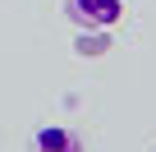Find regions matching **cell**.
I'll list each match as a JSON object with an SVG mask.
<instances>
[{"label": "cell", "instance_id": "1", "mask_svg": "<svg viewBox=\"0 0 156 152\" xmlns=\"http://www.w3.org/2000/svg\"><path fill=\"white\" fill-rule=\"evenodd\" d=\"M64 14L78 32H110L124 19V0H64Z\"/></svg>", "mask_w": 156, "mask_h": 152}, {"label": "cell", "instance_id": "2", "mask_svg": "<svg viewBox=\"0 0 156 152\" xmlns=\"http://www.w3.org/2000/svg\"><path fill=\"white\" fill-rule=\"evenodd\" d=\"M32 152H83V134L69 124H41L32 134Z\"/></svg>", "mask_w": 156, "mask_h": 152}, {"label": "cell", "instance_id": "3", "mask_svg": "<svg viewBox=\"0 0 156 152\" xmlns=\"http://www.w3.org/2000/svg\"><path fill=\"white\" fill-rule=\"evenodd\" d=\"M73 51L83 55V60H87V55L97 60V55H106V51H110V32H78V42H73Z\"/></svg>", "mask_w": 156, "mask_h": 152}]
</instances>
